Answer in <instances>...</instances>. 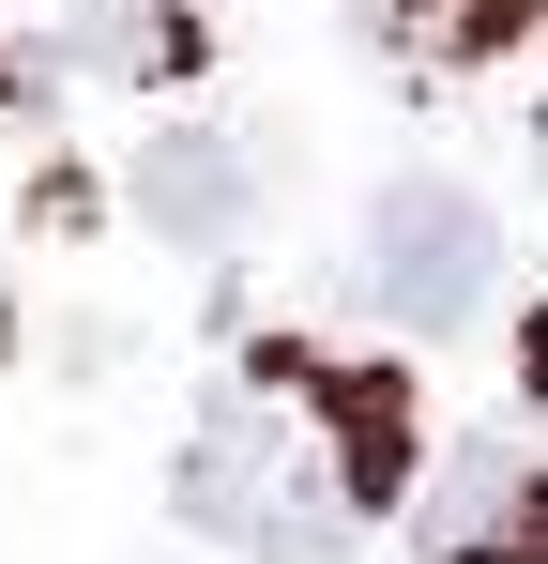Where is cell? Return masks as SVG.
<instances>
[{"label":"cell","instance_id":"6","mask_svg":"<svg viewBox=\"0 0 548 564\" xmlns=\"http://www.w3.org/2000/svg\"><path fill=\"white\" fill-rule=\"evenodd\" d=\"M198 0H77V31H62V62L91 77H198Z\"/></svg>","mask_w":548,"mask_h":564},{"label":"cell","instance_id":"3","mask_svg":"<svg viewBox=\"0 0 548 564\" xmlns=\"http://www.w3.org/2000/svg\"><path fill=\"white\" fill-rule=\"evenodd\" d=\"M260 138H229V122H198V138H138V229H168V245H244L260 229Z\"/></svg>","mask_w":548,"mask_h":564},{"label":"cell","instance_id":"8","mask_svg":"<svg viewBox=\"0 0 548 564\" xmlns=\"http://www.w3.org/2000/svg\"><path fill=\"white\" fill-rule=\"evenodd\" d=\"M534 184H548V107H534Z\"/></svg>","mask_w":548,"mask_h":564},{"label":"cell","instance_id":"4","mask_svg":"<svg viewBox=\"0 0 548 564\" xmlns=\"http://www.w3.org/2000/svg\"><path fill=\"white\" fill-rule=\"evenodd\" d=\"M412 534H427V564H548V473L487 443V458L442 473V503H427Z\"/></svg>","mask_w":548,"mask_h":564},{"label":"cell","instance_id":"1","mask_svg":"<svg viewBox=\"0 0 548 564\" xmlns=\"http://www.w3.org/2000/svg\"><path fill=\"white\" fill-rule=\"evenodd\" d=\"M168 503L183 534L244 564H336L381 503H412V381L336 351H260L244 397H213V427L183 443Z\"/></svg>","mask_w":548,"mask_h":564},{"label":"cell","instance_id":"5","mask_svg":"<svg viewBox=\"0 0 548 564\" xmlns=\"http://www.w3.org/2000/svg\"><path fill=\"white\" fill-rule=\"evenodd\" d=\"M534 15L548 0H365V46H396L412 77H472V62H503Z\"/></svg>","mask_w":548,"mask_h":564},{"label":"cell","instance_id":"2","mask_svg":"<svg viewBox=\"0 0 548 564\" xmlns=\"http://www.w3.org/2000/svg\"><path fill=\"white\" fill-rule=\"evenodd\" d=\"M351 290L365 321H396V336H472L487 321V290H503V229H487V198L472 184H381L365 198V245H351Z\"/></svg>","mask_w":548,"mask_h":564},{"label":"cell","instance_id":"7","mask_svg":"<svg viewBox=\"0 0 548 564\" xmlns=\"http://www.w3.org/2000/svg\"><path fill=\"white\" fill-rule=\"evenodd\" d=\"M518 367H534V397H548V305H534V321H518Z\"/></svg>","mask_w":548,"mask_h":564},{"label":"cell","instance_id":"9","mask_svg":"<svg viewBox=\"0 0 548 564\" xmlns=\"http://www.w3.org/2000/svg\"><path fill=\"white\" fill-rule=\"evenodd\" d=\"M0 336H15V305H0Z\"/></svg>","mask_w":548,"mask_h":564}]
</instances>
